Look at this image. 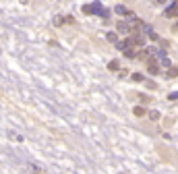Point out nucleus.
<instances>
[{
  "label": "nucleus",
  "instance_id": "obj_2",
  "mask_svg": "<svg viewBox=\"0 0 178 174\" xmlns=\"http://www.w3.org/2000/svg\"><path fill=\"white\" fill-rule=\"evenodd\" d=\"M164 15L166 17H178V2H170L168 8L164 11Z\"/></svg>",
  "mask_w": 178,
  "mask_h": 174
},
{
  "label": "nucleus",
  "instance_id": "obj_7",
  "mask_svg": "<svg viewBox=\"0 0 178 174\" xmlns=\"http://www.w3.org/2000/svg\"><path fill=\"white\" fill-rule=\"evenodd\" d=\"M114 11H116V13H118V15H124V17H126V13H128V8H126V6H124V4H118V6H116V8H114Z\"/></svg>",
  "mask_w": 178,
  "mask_h": 174
},
{
  "label": "nucleus",
  "instance_id": "obj_1",
  "mask_svg": "<svg viewBox=\"0 0 178 174\" xmlns=\"http://www.w3.org/2000/svg\"><path fill=\"white\" fill-rule=\"evenodd\" d=\"M91 11H93V15H100V17H110V11H106V8L102 6V2H93V4H91Z\"/></svg>",
  "mask_w": 178,
  "mask_h": 174
},
{
  "label": "nucleus",
  "instance_id": "obj_11",
  "mask_svg": "<svg viewBox=\"0 0 178 174\" xmlns=\"http://www.w3.org/2000/svg\"><path fill=\"white\" fill-rule=\"evenodd\" d=\"M83 13H85V15H91V13H93V11H91V4H85V6H83Z\"/></svg>",
  "mask_w": 178,
  "mask_h": 174
},
{
  "label": "nucleus",
  "instance_id": "obj_9",
  "mask_svg": "<svg viewBox=\"0 0 178 174\" xmlns=\"http://www.w3.org/2000/svg\"><path fill=\"white\" fill-rule=\"evenodd\" d=\"M149 118H151V120H160V112H158V110H151V112H149Z\"/></svg>",
  "mask_w": 178,
  "mask_h": 174
},
{
  "label": "nucleus",
  "instance_id": "obj_3",
  "mask_svg": "<svg viewBox=\"0 0 178 174\" xmlns=\"http://www.w3.org/2000/svg\"><path fill=\"white\" fill-rule=\"evenodd\" d=\"M106 39L112 41V44H118V35H116L114 31H108V33H106Z\"/></svg>",
  "mask_w": 178,
  "mask_h": 174
},
{
  "label": "nucleus",
  "instance_id": "obj_5",
  "mask_svg": "<svg viewBox=\"0 0 178 174\" xmlns=\"http://www.w3.org/2000/svg\"><path fill=\"white\" fill-rule=\"evenodd\" d=\"M166 77H168V79H174V77H178V69H176V67H170V71L166 73Z\"/></svg>",
  "mask_w": 178,
  "mask_h": 174
},
{
  "label": "nucleus",
  "instance_id": "obj_6",
  "mask_svg": "<svg viewBox=\"0 0 178 174\" xmlns=\"http://www.w3.org/2000/svg\"><path fill=\"white\" fill-rule=\"evenodd\" d=\"M132 114H135V116H145V108L143 106H137L135 110H132Z\"/></svg>",
  "mask_w": 178,
  "mask_h": 174
},
{
  "label": "nucleus",
  "instance_id": "obj_10",
  "mask_svg": "<svg viewBox=\"0 0 178 174\" xmlns=\"http://www.w3.org/2000/svg\"><path fill=\"white\" fill-rule=\"evenodd\" d=\"M160 64H162V67H166V69H170V67H172V62H170L168 58H162V60H160Z\"/></svg>",
  "mask_w": 178,
  "mask_h": 174
},
{
  "label": "nucleus",
  "instance_id": "obj_13",
  "mask_svg": "<svg viewBox=\"0 0 178 174\" xmlns=\"http://www.w3.org/2000/svg\"><path fill=\"white\" fill-rule=\"evenodd\" d=\"M132 81H143V75L141 73H135V75H132Z\"/></svg>",
  "mask_w": 178,
  "mask_h": 174
},
{
  "label": "nucleus",
  "instance_id": "obj_8",
  "mask_svg": "<svg viewBox=\"0 0 178 174\" xmlns=\"http://www.w3.org/2000/svg\"><path fill=\"white\" fill-rule=\"evenodd\" d=\"M118 67H120L118 60H110V64H108V69H110V71H118Z\"/></svg>",
  "mask_w": 178,
  "mask_h": 174
},
{
  "label": "nucleus",
  "instance_id": "obj_4",
  "mask_svg": "<svg viewBox=\"0 0 178 174\" xmlns=\"http://www.w3.org/2000/svg\"><path fill=\"white\" fill-rule=\"evenodd\" d=\"M118 31H120V33H128V25H126V21H118Z\"/></svg>",
  "mask_w": 178,
  "mask_h": 174
},
{
  "label": "nucleus",
  "instance_id": "obj_15",
  "mask_svg": "<svg viewBox=\"0 0 178 174\" xmlns=\"http://www.w3.org/2000/svg\"><path fill=\"white\" fill-rule=\"evenodd\" d=\"M64 23V19L62 17H56V21H54V25H62Z\"/></svg>",
  "mask_w": 178,
  "mask_h": 174
},
{
  "label": "nucleus",
  "instance_id": "obj_14",
  "mask_svg": "<svg viewBox=\"0 0 178 174\" xmlns=\"http://www.w3.org/2000/svg\"><path fill=\"white\" fill-rule=\"evenodd\" d=\"M116 48H118V50H122V52H124V48H126V44H124V41H118V44H116Z\"/></svg>",
  "mask_w": 178,
  "mask_h": 174
},
{
  "label": "nucleus",
  "instance_id": "obj_12",
  "mask_svg": "<svg viewBox=\"0 0 178 174\" xmlns=\"http://www.w3.org/2000/svg\"><path fill=\"white\" fill-rule=\"evenodd\" d=\"M168 100H172V102H174V100H178V91H172V93H168Z\"/></svg>",
  "mask_w": 178,
  "mask_h": 174
}]
</instances>
